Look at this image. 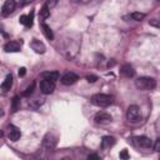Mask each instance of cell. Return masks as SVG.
<instances>
[{"label": "cell", "mask_w": 160, "mask_h": 160, "mask_svg": "<svg viewBox=\"0 0 160 160\" xmlns=\"http://www.w3.org/2000/svg\"><path fill=\"white\" fill-rule=\"evenodd\" d=\"M114 144H115V138H112V136H104L101 139L100 146H101V149H110L111 146H114Z\"/></svg>", "instance_id": "cell-14"}, {"label": "cell", "mask_w": 160, "mask_h": 160, "mask_svg": "<svg viewBox=\"0 0 160 160\" xmlns=\"http://www.w3.org/2000/svg\"><path fill=\"white\" fill-rule=\"evenodd\" d=\"M78 75L76 74H74V72H66V74H64L62 76H61V84H64V85H72V84H75L76 81H78Z\"/></svg>", "instance_id": "cell-9"}, {"label": "cell", "mask_w": 160, "mask_h": 160, "mask_svg": "<svg viewBox=\"0 0 160 160\" xmlns=\"http://www.w3.org/2000/svg\"><path fill=\"white\" fill-rule=\"evenodd\" d=\"M25 72H26L25 68H21V69L19 70V76H24V75H25Z\"/></svg>", "instance_id": "cell-27"}, {"label": "cell", "mask_w": 160, "mask_h": 160, "mask_svg": "<svg viewBox=\"0 0 160 160\" xmlns=\"http://www.w3.org/2000/svg\"><path fill=\"white\" fill-rule=\"evenodd\" d=\"M134 144L138 145V146H140V148H144V149H149V148H151V145H152L151 140H150L148 136H144V135H141V136H135V138H134Z\"/></svg>", "instance_id": "cell-7"}, {"label": "cell", "mask_w": 160, "mask_h": 160, "mask_svg": "<svg viewBox=\"0 0 160 160\" xmlns=\"http://www.w3.org/2000/svg\"><path fill=\"white\" fill-rule=\"evenodd\" d=\"M4 50L6 52H18V51H20V44L18 41H9L5 44Z\"/></svg>", "instance_id": "cell-13"}, {"label": "cell", "mask_w": 160, "mask_h": 160, "mask_svg": "<svg viewBox=\"0 0 160 160\" xmlns=\"http://www.w3.org/2000/svg\"><path fill=\"white\" fill-rule=\"evenodd\" d=\"M32 16H34V12H31L30 15H21L20 16V24L25 25L26 28H31L32 26Z\"/></svg>", "instance_id": "cell-15"}, {"label": "cell", "mask_w": 160, "mask_h": 160, "mask_svg": "<svg viewBox=\"0 0 160 160\" xmlns=\"http://www.w3.org/2000/svg\"><path fill=\"white\" fill-rule=\"evenodd\" d=\"M20 108V99H19V96H15L14 99H12V104H11V111L12 112H15V111H18V109Z\"/></svg>", "instance_id": "cell-21"}, {"label": "cell", "mask_w": 160, "mask_h": 160, "mask_svg": "<svg viewBox=\"0 0 160 160\" xmlns=\"http://www.w3.org/2000/svg\"><path fill=\"white\" fill-rule=\"evenodd\" d=\"M86 80H88L89 82H95V81L98 80V76H95V75H88V76H86Z\"/></svg>", "instance_id": "cell-25"}, {"label": "cell", "mask_w": 160, "mask_h": 160, "mask_svg": "<svg viewBox=\"0 0 160 160\" xmlns=\"http://www.w3.org/2000/svg\"><path fill=\"white\" fill-rule=\"evenodd\" d=\"M44 79H46V80H50V81H56L58 79H59V72L58 71H48V72H42V75H41Z\"/></svg>", "instance_id": "cell-17"}, {"label": "cell", "mask_w": 160, "mask_h": 160, "mask_svg": "<svg viewBox=\"0 0 160 160\" xmlns=\"http://www.w3.org/2000/svg\"><path fill=\"white\" fill-rule=\"evenodd\" d=\"M41 29H42V32H44V35L46 36V39H49V40H52V39H54L52 30L50 29L49 25H46L45 22H42V24H41Z\"/></svg>", "instance_id": "cell-18"}, {"label": "cell", "mask_w": 160, "mask_h": 160, "mask_svg": "<svg viewBox=\"0 0 160 160\" xmlns=\"http://www.w3.org/2000/svg\"><path fill=\"white\" fill-rule=\"evenodd\" d=\"M40 16H41L42 19H48V18L50 16V9L48 8L46 4L42 5V8H41V10H40Z\"/></svg>", "instance_id": "cell-20"}, {"label": "cell", "mask_w": 160, "mask_h": 160, "mask_svg": "<svg viewBox=\"0 0 160 160\" xmlns=\"http://www.w3.org/2000/svg\"><path fill=\"white\" fill-rule=\"evenodd\" d=\"M30 1H32V0H22V4H28V2H30Z\"/></svg>", "instance_id": "cell-30"}, {"label": "cell", "mask_w": 160, "mask_h": 160, "mask_svg": "<svg viewBox=\"0 0 160 160\" xmlns=\"http://www.w3.org/2000/svg\"><path fill=\"white\" fill-rule=\"evenodd\" d=\"M30 48H31L35 52H38V54H44L45 50H46L44 42L40 41V40H38V39H34V40L30 42Z\"/></svg>", "instance_id": "cell-10"}, {"label": "cell", "mask_w": 160, "mask_h": 160, "mask_svg": "<svg viewBox=\"0 0 160 160\" xmlns=\"http://www.w3.org/2000/svg\"><path fill=\"white\" fill-rule=\"evenodd\" d=\"M120 72L122 76L125 78H132L135 75V70L134 68L130 65V64H124L121 68H120Z\"/></svg>", "instance_id": "cell-12"}, {"label": "cell", "mask_w": 160, "mask_h": 160, "mask_svg": "<svg viewBox=\"0 0 160 160\" xmlns=\"http://www.w3.org/2000/svg\"><path fill=\"white\" fill-rule=\"evenodd\" d=\"M119 156H120V159H129V158H130L128 150H122V151L119 154Z\"/></svg>", "instance_id": "cell-23"}, {"label": "cell", "mask_w": 160, "mask_h": 160, "mask_svg": "<svg viewBox=\"0 0 160 160\" xmlns=\"http://www.w3.org/2000/svg\"><path fill=\"white\" fill-rule=\"evenodd\" d=\"M150 25H152V26H155V28H159V24H158V21H156V20L151 21V22H150Z\"/></svg>", "instance_id": "cell-29"}, {"label": "cell", "mask_w": 160, "mask_h": 160, "mask_svg": "<svg viewBox=\"0 0 160 160\" xmlns=\"http://www.w3.org/2000/svg\"><path fill=\"white\" fill-rule=\"evenodd\" d=\"M91 102L99 108H108L114 102V96L109 94H95L91 96Z\"/></svg>", "instance_id": "cell-1"}, {"label": "cell", "mask_w": 160, "mask_h": 160, "mask_svg": "<svg viewBox=\"0 0 160 160\" xmlns=\"http://www.w3.org/2000/svg\"><path fill=\"white\" fill-rule=\"evenodd\" d=\"M34 88H35V82H31L28 88H26V90L22 92V95L24 96H29L30 94H32V91H34Z\"/></svg>", "instance_id": "cell-22"}, {"label": "cell", "mask_w": 160, "mask_h": 160, "mask_svg": "<svg viewBox=\"0 0 160 160\" xmlns=\"http://www.w3.org/2000/svg\"><path fill=\"white\" fill-rule=\"evenodd\" d=\"M21 136V132L19 130V128H16L15 125H9L8 126V138L11 141H16L19 140V138Z\"/></svg>", "instance_id": "cell-8"}, {"label": "cell", "mask_w": 160, "mask_h": 160, "mask_svg": "<svg viewBox=\"0 0 160 160\" xmlns=\"http://www.w3.org/2000/svg\"><path fill=\"white\" fill-rule=\"evenodd\" d=\"M2 136H4V132H2V131H1V130H0V139H1V138H2Z\"/></svg>", "instance_id": "cell-31"}, {"label": "cell", "mask_w": 160, "mask_h": 160, "mask_svg": "<svg viewBox=\"0 0 160 160\" xmlns=\"http://www.w3.org/2000/svg\"><path fill=\"white\" fill-rule=\"evenodd\" d=\"M94 120H95L96 124H106V122H110L111 121V116L108 112H105V111H99L95 115Z\"/></svg>", "instance_id": "cell-11"}, {"label": "cell", "mask_w": 160, "mask_h": 160, "mask_svg": "<svg viewBox=\"0 0 160 160\" xmlns=\"http://www.w3.org/2000/svg\"><path fill=\"white\" fill-rule=\"evenodd\" d=\"M16 8L15 0H5L2 8H1V15L2 16H9Z\"/></svg>", "instance_id": "cell-6"}, {"label": "cell", "mask_w": 160, "mask_h": 160, "mask_svg": "<svg viewBox=\"0 0 160 160\" xmlns=\"http://www.w3.org/2000/svg\"><path fill=\"white\" fill-rule=\"evenodd\" d=\"M56 1H58V0H48L45 4L48 5V8H49V9H51V8H54V6L56 5Z\"/></svg>", "instance_id": "cell-24"}, {"label": "cell", "mask_w": 160, "mask_h": 160, "mask_svg": "<svg viewBox=\"0 0 160 160\" xmlns=\"http://www.w3.org/2000/svg\"><path fill=\"white\" fill-rule=\"evenodd\" d=\"M55 89V82L54 81H50V80H46V79H42L40 81V90L42 94H51Z\"/></svg>", "instance_id": "cell-4"}, {"label": "cell", "mask_w": 160, "mask_h": 160, "mask_svg": "<svg viewBox=\"0 0 160 160\" xmlns=\"http://www.w3.org/2000/svg\"><path fill=\"white\" fill-rule=\"evenodd\" d=\"M144 18H145V14H142V12H131L128 16H124V19H131V20H135V21H140Z\"/></svg>", "instance_id": "cell-19"}, {"label": "cell", "mask_w": 160, "mask_h": 160, "mask_svg": "<svg viewBox=\"0 0 160 160\" xmlns=\"http://www.w3.org/2000/svg\"><path fill=\"white\" fill-rule=\"evenodd\" d=\"M2 115H4V111H2L1 109H0V116H2Z\"/></svg>", "instance_id": "cell-32"}, {"label": "cell", "mask_w": 160, "mask_h": 160, "mask_svg": "<svg viewBox=\"0 0 160 160\" xmlns=\"http://www.w3.org/2000/svg\"><path fill=\"white\" fill-rule=\"evenodd\" d=\"M159 146H160V139H156V141H155V146H154V150H155V151H159Z\"/></svg>", "instance_id": "cell-26"}, {"label": "cell", "mask_w": 160, "mask_h": 160, "mask_svg": "<svg viewBox=\"0 0 160 160\" xmlns=\"http://www.w3.org/2000/svg\"><path fill=\"white\" fill-rule=\"evenodd\" d=\"M140 118H141L140 109L136 105H130L128 108V110H126V119L129 121H131V122H136V121L140 120Z\"/></svg>", "instance_id": "cell-3"}, {"label": "cell", "mask_w": 160, "mask_h": 160, "mask_svg": "<svg viewBox=\"0 0 160 160\" xmlns=\"http://www.w3.org/2000/svg\"><path fill=\"white\" fill-rule=\"evenodd\" d=\"M135 86L139 90H152L156 86V81L150 76H140L135 80Z\"/></svg>", "instance_id": "cell-2"}, {"label": "cell", "mask_w": 160, "mask_h": 160, "mask_svg": "<svg viewBox=\"0 0 160 160\" xmlns=\"http://www.w3.org/2000/svg\"><path fill=\"white\" fill-rule=\"evenodd\" d=\"M11 86H12V75L9 74V75H6V78H5V80L2 81V84H1L0 88H1L2 91H8V90L11 89Z\"/></svg>", "instance_id": "cell-16"}, {"label": "cell", "mask_w": 160, "mask_h": 160, "mask_svg": "<svg viewBox=\"0 0 160 160\" xmlns=\"http://www.w3.org/2000/svg\"><path fill=\"white\" fill-rule=\"evenodd\" d=\"M89 159H100V156L96 154H91V155H89Z\"/></svg>", "instance_id": "cell-28"}, {"label": "cell", "mask_w": 160, "mask_h": 160, "mask_svg": "<svg viewBox=\"0 0 160 160\" xmlns=\"http://www.w3.org/2000/svg\"><path fill=\"white\" fill-rule=\"evenodd\" d=\"M56 142H58V140H56V138L54 136V134L48 132V134L44 136L42 145H44V146H45L48 150H52V149L56 146Z\"/></svg>", "instance_id": "cell-5"}]
</instances>
